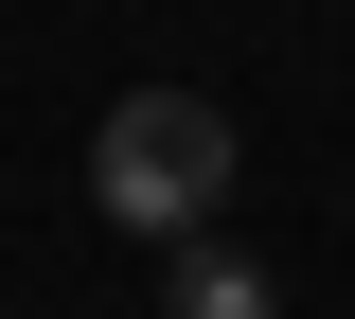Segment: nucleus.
Returning <instances> with one entry per match:
<instances>
[{
	"instance_id": "nucleus-1",
	"label": "nucleus",
	"mask_w": 355,
	"mask_h": 319,
	"mask_svg": "<svg viewBox=\"0 0 355 319\" xmlns=\"http://www.w3.org/2000/svg\"><path fill=\"white\" fill-rule=\"evenodd\" d=\"M214 195H231V107L214 89H125L89 125V213L107 230L178 248V230H214Z\"/></svg>"
},
{
	"instance_id": "nucleus-2",
	"label": "nucleus",
	"mask_w": 355,
	"mask_h": 319,
	"mask_svg": "<svg viewBox=\"0 0 355 319\" xmlns=\"http://www.w3.org/2000/svg\"><path fill=\"white\" fill-rule=\"evenodd\" d=\"M178 319H284V302H266V266L231 230H178Z\"/></svg>"
}]
</instances>
